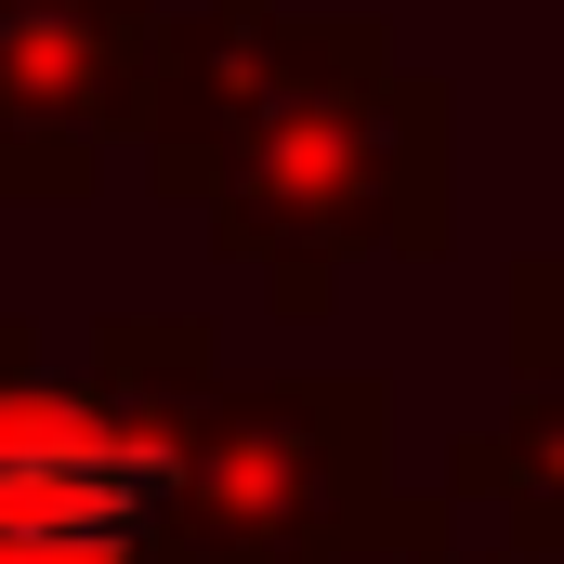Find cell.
Wrapping results in <instances>:
<instances>
[{
  "label": "cell",
  "instance_id": "obj_7",
  "mask_svg": "<svg viewBox=\"0 0 564 564\" xmlns=\"http://www.w3.org/2000/svg\"><path fill=\"white\" fill-rule=\"evenodd\" d=\"M26 341H40V328H26V315H0V368H13V355H26Z\"/></svg>",
  "mask_w": 564,
  "mask_h": 564
},
{
  "label": "cell",
  "instance_id": "obj_1",
  "mask_svg": "<svg viewBox=\"0 0 564 564\" xmlns=\"http://www.w3.org/2000/svg\"><path fill=\"white\" fill-rule=\"evenodd\" d=\"M144 184L315 328L355 263L446 250V79L394 53L381 13L184 0L144 93Z\"/></svg>",
  "mask_w": 564,
  "mask_h": 564
},
{
  "label": "cell",
  "instance_id": "obj_3",
  "mask_svg": "<svg viewBox=\"0 0 564 564\" xmlns=\"http://www.w3.org/2000/svg\"><path fill=\"white\" fill-rule=\"evenodd\" d=\"M394 381L381 368H263L210 381L184 421L158 564H368L394 552Z\"/></svg>",
  "mask_w": 564,
  "mask_h": 564
},
{
  "label": "cell",
  "instance_id": "obj_5",
  "mask_svg": "<svg viewBox=\"0 0 564 564\" xmlns=\"http://www.w3.org/2000/svg\"><path fill=\"white\" fill-rule=\"evenodd\" d=\"M499 341H512V381H525V394H564V250L512 263V289H499Z\"/></svg>",
  "mask_w": 564,
  "mask_h": 564
},
{
  "label": "cell",
  "instance_id": "obj_2",
  "mask_svg": "<svg viewBox=\"0 0 564 564\" xmlns=\"http://www.w3.org/2000/svg\"><path fill=\"white\" fill-rule=\"evenodd\" d=\"M224 381L210 315H93L0 368V564H158L184 421Z\"/></svg>",
  "mask_w": 564,
  "mask_h": 564
},
{
  "label": "cell",
  "instance_id": "obj_4",
  "mask_svg": "<svg viewBox=\"0 0 564 564\" xmlns=\"http://www.w3.org/2000/svg\"><path fill=\"white\" fill-rule=\"evenodd\" d=\"M171 0H0V197L79 210L106 144L144 132Z\"/></svg>",
  "mask_w": 564,
  "mask_h": 564
},
{
  "label": "cell",
  "instance_id": "obj_6",
  "mask_svg": "<svg viewBox=\"0 0 564 564\" xmlns=\"http://www.w3.org/2000/svg\"><path fill=\"white\" fill-rule=\"evenodd\" d=\"M394 564H512V552H459V512L408 499V512H394Z\"/></svg>",
  "mask_w": 564,
  "mask_h": 564
}]
</instances>
